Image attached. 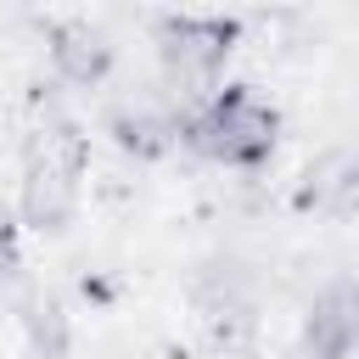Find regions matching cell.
Here are the masks:
<instances>
[{"mask_svg": "<svg viewBox=\"0 0 359 359\" xmlns=\"http://www.w3.org/2000/svg\"><path fill=\"white\" fill-rule=\"evenodd\" d=\"M191 140L219 163H258L275 146V112L252 90H224L191 118Z\"/></svg>", "mask_w": 359, "mask_h": 359, "instance_id": "cell-1", "label": "cell"}, {"mask_svg": "<svg viewBox=\"0 0 359 359\" xmlns=\"http://www.w3.org/2000/svg\"><path fill=\"white\" fill-rule=\"evenodd\" d=\"M230 39H236V22H224V17H163L157 22L163 67L185 95L213 79V67L230 56Z\"/></svg>", "mask_w": 359, "mask_h": 359, "instance_id": "cell-2", "label": "cell"}, {"mask_svg": "<svg viewBox=\"0 0 359 359\" xmlns=\"http://www.w3.org/2000/svg\"><path fill=\"white\" fill-rule=\"evenodd\" d=\"M303 348L309 359H348L359 348V280H325L309 303L303 320Z\"/></svg>", "mask_w": 359, "mask_h": 359, "instance_id": "cell-3", "label": "cell"}, {"mask_svg": "<svg viewBox=\"0 0 359 359\" xmlns=\"http://www.w3.org/2000/svg\"><path fill=\"white\" fill-rule=\"evenodd\" d=\"M79 208V180L62 174V168H45V163H28L22 174V219L34 230H62Z\"/></svg>", "mask_w": 359, "mask_h": 359, "instance_id": "cell-4", "label": "cell"}, {"mask_svg": "<svg viewBox=\"0 0 359 359\" xmlns=\"http://www.w3.org/2000/svg\"><path fill=\"white\" fill-rule=\"evenodd\" d=\"M303 208H320L331 219H359V163L331 151L303 174Z\"/></svg>", "mask_w": 359, "mask_h": 359, "instance_id": "cell-5", "label": "cell"}, {"mask_svg": "<svg viewBox=\"0 0 359 359\" xmlns=\"http://www.w3.org/2000/svg\"><path fill=\"white\" fill-rule=\"evenodd\" d=\"M50 62H56V73H62L67 84H95V79L107 73L112 50H107V39H101L95 28L67 22V28H56V39H50Z\"/></svg>", "mask_w": 359, "mask_h": 359, "instance_id": "cell-6", "label": "cell"}, {"mask_svg": "<svg viewBox=\"0 0 359 359\" xmlns=\"http://www.w3.org/2000/svg\"><path fill=\"white\" fill-rule=\"evenodd\" d=\"M112 135H118L123 151H135V157H157V151L174 140V118L157 112V107H123V112L112 118Z\"/></svg>", "mask_w": 359, "mask_h": 359, "instance_id": "cell-7", "label": "cell"}, {"mask_svg": "<svg viewBox=\"0 0 359 359\" xmlns=\"http://www.w3.org/2000/svg\"><path fill=\"white\" fill-rule=\"evenodd\" d=\"M22 331H28V348L39 359H62L67 353V309L56 297H34L28 314H22Z\"/></svg>", "mask_w": 359, "mask_h": 359, "instance_id": "cell-8", "label": "cell"}, {"mask_svg": "<svg viewBox=\"0 0 359 359\" xmlns=\"http://www.w3.org/2000/svg\"><path fill=\"white\" fill-rule=\"evenodd\" d=\"M17 275V236H11V224L0 219V280H11Z\"/></svg>", "mask_w": 359, "mask_h": 359, "instance_id": "cell-9", "label": "cell"}]
</instances>
